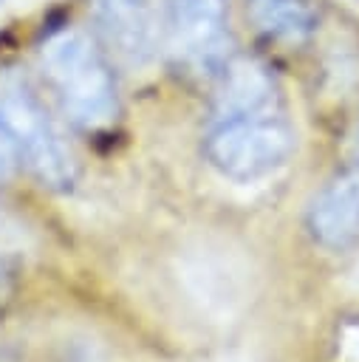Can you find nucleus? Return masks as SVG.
<instances>
[{"instance_id":"nucleus-7","label":"nucleus","mask_w":359,"mask_h":362,"mask_svg":"<svg viewBox=\"0 0 359 362\" xmlns=\"http://www.w3.org/2000/svg\"><path fill=\"white\" fill-rule=\"evenodd\" d=\"M311 235L331 249L348 246L359 235V161L339 173L308 209Z\"/></svg>"},{"instance_id":"nucleus-2","label":"nucleus","mask_w":359,"mask_h":362,"mask_svg":"<svg viewBox=\"0 0 359 362\" xmlns=\"http://www.w3.org/2000/svg\"><path fill=\"white\" fill-rule=\"evenodd\" d=\"M0 119L14 141L17 158H23L45 187L68 189L76 181L71 147L48 116L31 79L17 68L0 74Z\"/></svg>"},{"instance_id":"nucleus-3","label":"nucleus","mask_w":359,"mask_h":362,"mask_svg":"<svg viewBox=\"0 0 359 362\" xmlns=\"http://www.w3.org/2000/svg\"><path fill=\"white\" fill-rule=\"evenodd\" d=\"M204 153L220 175L240 184L260 181L291 158L294 127L283 116V107L212 119Z\"/></svg>"},{"instance_id":"nucleus-1","label":"nucleus","mask_w":359,"mask_h":362,"mask_svg":"<svg viewBox=\"0 0 359 362\" xmlns=\"http://www.w3.org/2000/svg\"><path fill=\"white\" fill-rule=\"evenodd\" d=\"M40 65L71 122L102 130L116 119L119 96L110 65L85 31L62 28L51 34L40 48Z\"/></svg>"},{"instance_id":"nucleus-4","label":"nucleus","mask_w":359,"mask_h":362,"mask_svg":"<svg viewBox=\"0 0 359 362\" xmlns=\"http://www.w3.org/2000/svg\"><path fill=\"white\" fill-rule=\"evenodd\" d=\"M161 37L175 62L189 71H212L226 62V0H167Z\"/></svg>"},{"instance_id":"nucleus-8","label":"nucleus","mask_w":359,"mask_h":362,"mask_svg":"<svg viewBox=\"0 0 359 362\" xmlns=\"http://www.w3.org/2000/svg\"><path fill=\"white\" fill-rule=\"evenodd\" d=\"M257 31L280 42H305L317 31V11L308 0H246Z\"/></svg>"},{"instance_id":"nucleus-5","label":"nucleus","mask_w":359,"mask_h":362,"mask_svg":"<svg viewBox=\"0 0 359 362\" xmlns=\"http://www.w3.org/2000/svg\"><path fill=\"white\" fill-rule=\"evenodd\" d=\"M105 42L130 65L153 59L161 25L153 0H90Z\"/></svg>"},{"instance_id":"nucleus-6","label":"nucleus","mask_w":359,"mask_h":362,"mask_svg":"<svg viewBox=\"0 0 359 362\" xmlns=\"http://www.w3.org/2000/svg\"><path fill=\"white\" fill-rule=\"evenodd\" d=\"M280 107V88L271 68L257 57H235L220 65L212 119Z\"/></svg>"},{"instance_id":"nucleus-10","label":"nucleus","mask_w":359,"mask_h":362,"mask_svg":"<svg viewBox=\"0 0 359 362\" xmlns=\"http://www.w3.org/2000/svg\"><path fill=\"white\" fill-rule=\"evenodd\" d=\"M8 260H11V255H8V238H6V229H3V218H0V297L6 294L8 274H11Z\"/></svg>"},{"instance_id":"nucleus-9","label":"nucleus","mask_w":359,"mask_h":362,"mask_svg":"<svg viewBox=\"0 0 359 362\" xmlns=\"http://www.w3.org/2000/svg\"><path fill=\"white\" fill-rule=\"evenodd\" d=\"M14 167H17V150H14V141L0 119V181L8 178L14 173Z\"/></svg>"}]
</instances>
